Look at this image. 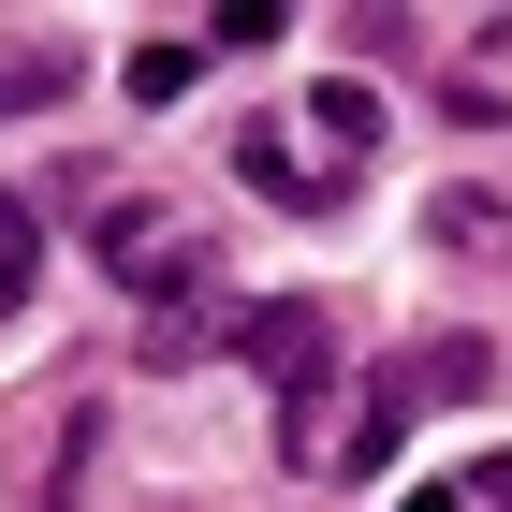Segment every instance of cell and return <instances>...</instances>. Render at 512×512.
<instances>
[{
    "mask_svg": "<svg viewBox=\"0 0 512 512\" xmlns=\"http://www.w3.org/2000/svg\"><path fill=\"white\" fill-rule=\"evenodd\" d=\"M366 161H381V88L366 74H322L293 118H249L235 132V176L264 205H293V220H337V205L366 191Z\"/></svg>",
    "mask_w": 512,
    "mask_h": 512,
    "instance_id": "6da1fadb",
    "label": "cell"
},
{
    "mask_svg": "<svg viewBox=\"0 0 512 512\" xmlns=\"http://www.w3.org/2000/svg\"><path fill=\"white\" fill-rule=\"evenodd\" d=\"M103 278H118V293H176V322L220 293V278H205V235L161 220V205H103Z\"/></svg>",
    "mask_w": 512,
    "mask_h": 512,
    "instance_id": "3957f363",
    "label": "cell"
},
{
    "mask_svg": "<svg viewBox=\"0 0 512 512\" xmlns=\"http://www.w3.org/2000/svg\"><path fill=\"white\" fill-rule=\"evenodd\" d=\"M30 278H44V235H30V205L0 191V308H15V293H30Z\"/></svg>",
    "mask_w": 512,
    "mask_h": 512,
    "instance_id": "5b68a950",
    "label": "cell"
},
{
    "mask_svg": "<svg viewBox=\"0 0 512 512\" xmlns=\"http://www.w3.org/2000/svg\"><path fill=\"white\" fill-rule=\"evenodd\" d=\"M249 366H264L278 410H293V469H352V425H337V395H322L337 322H322L308 293H264V308H249Z\"/></svg>",
    "mask_w": 512,
    "mask_h": 512,
    "instance_id": "7a4b0ae2",
    "label": "cell"
},
{
    "mask_svg": "<svg viewBox=\"0 0 512 512\" xmlns=\"http://www.w3.org/2000/svg\"><path fill=\"white\" fill-rule=\"evenodd\" d=\"M395 512H512V454H469V469H439V483H410Z\"/></svg>",
    "mask_w": 512,
    "mask_h": 512,
    "instance_id": "277c9868",
    "label": "cell"
},
{
    "mask_svg": "<svg viewBox=\"0 0 512 512\" xmlns=\"http://www.w3.org/2000/svg\"><path fill=\"white\" fill-rule=\"evenodd\" d=\"M59 74H74L59 44H30V59H0V118H15V103H59Z\"/></svg>",
    "mask_w": 512,
    "mask_h": 512,
    "instance_id": "52a82bcc",
    "label": "cell"
},
{
    "mask_svg": "<svg viewBox=\"0 0 512 512\" xmlns=\"http://www.w3.org/2000/svg\"><path fill=\"white\" fill-rule=\"evenodd\" d=\"M191 74H205V44H132V103H176Z\"/></svg>",
    "mask_w": 512,
    "mask_h": 512,
    "instance_id": "8992f818",
    "label": "cell"
},
{
    "mask_svg": "<svg viewBox=\"0 0 512 512\" xmlns=\"http://www.w3.org/2000/svg\"><path fill=\"white\" fill-rule=\"evenodd\" d=\"M278 30H293L278 0H220V15H205V44H278Z\"/></svg>",
    "mask_w": 512,
    "mask_h": 512,
    "instance_id": "ba28073f",
    "label": "cell"
}]
</instances>
